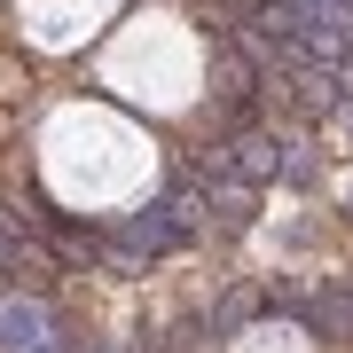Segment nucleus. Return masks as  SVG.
Here are the masks:
<instances>
[{"label":"nucleus","instance_id":"f257e3e1","mask_svg":"<svg viewBox=\"0 0 353 353\" xmlns=\"http://www.w3.org/2000/svg\"><path fill=\"white\" fill-rule=\"evenodd\" d=\"M32 353H71V338H55V330H48V338H39Z\"/></svg>","mask_w":353,"mask_h":353},{"label":"nucleus","instance_id":"f03ea898","mask_svg":"<svg viewBox=\"0 0 353 353\" xmlns=\"http://www.w3.org/2000/svg\"><path fill=\"white\" fill-rule=\"evenodd\" d=\"M94 353H118V345H94Z\"/></svg>","mask_w":353,"mask_h":353}]
</instances>
